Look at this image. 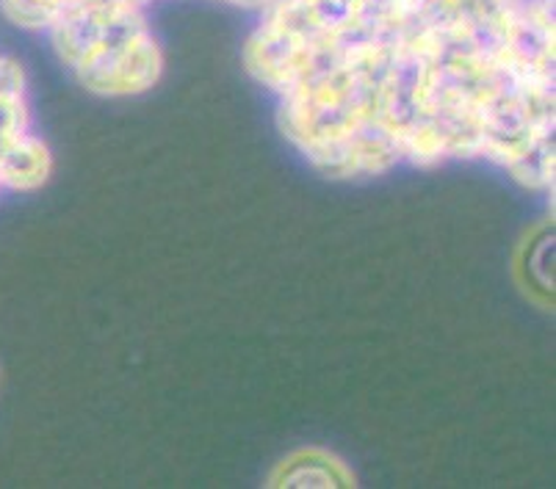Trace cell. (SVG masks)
<instances>
[{"label": "cell", "instance_id": "obj_1", "mask_svg": "<svg viewBox=\"0 0 556 489\" xmlns=\"http://www.w3.org/2000/svg\"><path fill=\"white\" fill-rule=\"evenodd\" d=\"M282 133L332 178L488 158L554 183L548 0H391L282 94Z\"/></svg>", "mask_w": 556, "mask_h": 489}, {"label": "cell", "instance_id": "obj_3", "mask_svg": "<svg viewBox=\"0 0 556 489\" xmlns=\"http://www.w3.org/2000/svg\"><path fill=\"white\" fill-rule=\"evenodd\" d=\"M271 487H355V476L341 459L325 451H300L282 462Z\"/></svg>", "mask_w": 556, "mask_h": 489}, {"label": "cell", "instance_id": "obj_2", "mask_svg": "<svg viewBox=\"0 0 556 489\" xmlns=\"http://www.w3.org/2000/svg\"><path fill=\"white\" fill-rule=\"evenodd\" d=\"M59 55L100 94L144 92L159 80L161 53L136 7H92L53 25Z\"/></svg>", "mask_w": 556, "mask_h": 489}]
</instances>
